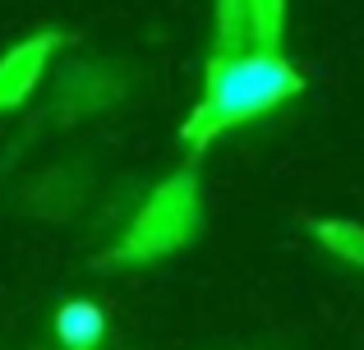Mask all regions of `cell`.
I'll return each instance as SVG.
<instances>
[{
  "mask_svg": "<svg viewBox=\"0 0 364 350\" xmlns=\"http://www.w3.org/2000/svg\"><path fill=\"white\" fill-rule=\"evenodd\" d=\"M107 337V314L92 300H65L55 309V341L65 350H97Z\"/></svg>",
  "mask_w": 364,
  "mask_h": 350,
  "instance_id": "5",
  "label": "cell"
},
{
  "mask_svg": "<svg viewBox=\"0 0 364 350\" xmlns=\"http://www.w3.org/2000/svg\"><path fill=\"white\" fill-rule=\"evenodd\" d=\"M55 46H60V33H37V37H28V42H18L14 51L0 55V111L18 106V102L37 88V79H42V70H46Z\"/></svg>",
  "mask_w": 364,
  "mask_h": 350,
  "instance_id": "4",
  "label": "cell"
},
{
  "mask_svg": "<svg viewBox=\"0 0 364 350\" xmlns=\"http://www.w3.org/2000/svg\"><path fill=\"white\" fill-rule=\"evenodd\" d=\"M314 240L332 253V258L350 263V268H364V226L360 222H346V217H318L309 222Z\"/></svg>",
  "mask_w": 364,
  "mask_h": 350,
  "instance_id": "6",
  "label": "cell"
},
{
  "mask_svg": "<svg viewBox=\"0 0 364 350\" xmlns=\"http://www.w3.org/2000/svg\"><path fill=\"white\" fill-rule=\"evenodd\" d=\"M300 92H304V74L282 51H235V55L213 51L203 74V97L180 125V143L189 153H203L222 134L267 116Z\"/></svg>",
  "mask_w": 364,
  "mask_h": 350,
  "instance_id": "1",
  "label": "cell"
},
{
  "mask_svg": "<svg viewBox=\"0 0 364 350\" xmlns=\"http://www.w3.org/2000/svg\"><path fill=\"white\" fill-rule=\"evenodd\" d=\"M286 33V0H217V55L277 51Z\"/></svg>",
  "mask_w": 364,
  "mask_h": 350,
  "instance_id": "3",
  "label": "cell"
},
{
  "mask_svg": "<svg viewBox=\"0 0 364 350\" xmlns=\"http://www.w3.org/2000/svg\"><path fill=\"white\" fill-rule=\"evenodd\" d=\"M203 203H198V175L194 171H176L171 180H161L152 189V198L139 207V217L129 222L124 240L107 253V263L120 268H139V263H157L166 253H176L180 244L194 240Z\"/></svg>",
  "mask_w": 364,
  "mask_h": 350,
  "instance_id": "2",
  "label": "cell"
}]
</instances>
